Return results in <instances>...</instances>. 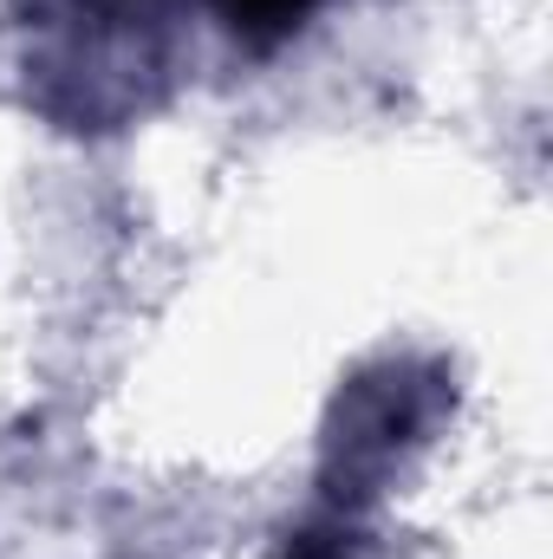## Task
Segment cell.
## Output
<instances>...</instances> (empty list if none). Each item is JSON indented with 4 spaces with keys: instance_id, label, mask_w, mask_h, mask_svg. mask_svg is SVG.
<instances>
[{
    "instance_id": "obj_1",
    "label": "cell",
    "mask_w": 553,
    "mask_h": 559,
    "mask_svg": "<svg viewBox=\"0 0 553 559\" xmlns=\"http://www.w3.org/2000/svg\"><path fill=\"white\" fill-rule=\"evenodd\" d=\"M209 7L222 13V26H228L242 46L268 52V46L293 39V33L306 26V13H313L319 0H209Z\"/></svg>"
},
{
    "instance_id": "obj_2",
    "label": "cell",
    "mask_w": 553,
    "mask_h": 559,
    "mask_svg": "<svg viewBox=\"0 0 553 559\" xmlns=\"http://www.w3.org/2000/svg\"><path fill=\"white\" fill-rule=\"evenodd\" d=\"M280 559H352V540L339 527H306V534H293V547Z\"/></svg>"
}]
</instances>
